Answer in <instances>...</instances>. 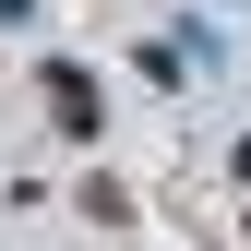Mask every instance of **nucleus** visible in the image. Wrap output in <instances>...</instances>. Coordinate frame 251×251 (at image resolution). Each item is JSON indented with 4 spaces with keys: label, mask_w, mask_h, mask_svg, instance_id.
<instances>
[{
    "label": "nucleus",
    "mask_w": 251,
    "mask_h": 251,
    "mask_svg": "<svg viewBox=\"0 0 251 251\" xmlns=\"http://www.w3.org/2000/svg\"><path fill=\"white\" fill-rule=\"evenodd\" d=\"M48 108H60V132H96V84H84L72 60H60V72H48Z\"/></svg>",
    "instance_id": "f257e3e1"
}]
</instances>
